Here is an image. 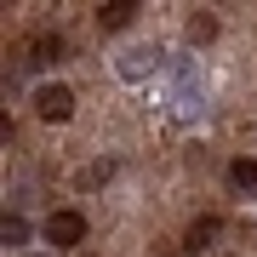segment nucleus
I'll use <instances>...</instances> for the list:
<instances>
[{
  "label": "nucleus",
  "instance_id": "obj_1",
  "mask_svg": "<svg viewBox=\"0 0 257 257\" xmlns=\"http://www.w3.org/2000/svg\"><path fill=\"white\" fill-rule=\"evenodd\" d=\"M46 240H52V246H80V240H86V217H80V211H52V217H46Z\"/></svg>",
  "mask_w": 257,
  "mask_h": 257
},
{
  "label": "nucleus",
  "instance_id": "obj_2",
  "mask_svg": "<svg viewBox=\"0 0 257 257\" xmlns=\"http://www.w3.org/2000/svg\"><path fill=\"white\" fill-rule=\"evenodd\" d=\"M35 114L40 120H69L74 114V92L69 86H40L35 92Z\"/></svg>",
  "mask_w": 257,
  "mask_h": 257
},
{
  "label": "nucleus",
  "instance_id": "obj_3",
  "mask_svg": "<svg viewBox=\"0 0 257 257\" xmlns=\"http://www.w3.org/2000/svg\"><path fill=\"white\" fill-rule=\"evenodd\" d=\"M138 12H143L138 0H103V6H97V23H103V29H126Z\"/></svg>",
  "mask_w": 257,
  "mask_h": 257
},
{
  "label": "nucleus",
  "instance_id": "obj_4",
  "mask_svg": "<svg viewBox=\"0 0 257 257\" xmlns=\"http://www.w3.org/2000/svg\"><path fill=\"white\" fill-rule=\"evenodd\" d=\"M155 46H138V52H126V57H120V74H126V80H143V74L149 69H155Z\"/></svg>",
  "mask_w": 257,
  "mask_h": 257
},
{
  "label": "nucleus",
  "instance_id": "obj_5",
  "mask_svg": "<svg viewBox=\"0 0 257 257\" xmlns=\"http://www.w3.org/2000/svg\"><path fill=\"white\" fill-rule=\"evenodd\" d=\"M211 240H217V217H200V223H189V234H183V246H189V251H206Z\"/></svg>",
  "mask_w": 257,
  "mask_h": 257
},
{
  "label": "nucleus",
  "instance_id": "obj_6",
  "mask_svg": "<svg viewBox=\"0 0 257 257\" xmlns=\"http://www.w3.org/2000/svg\"><path fill=\"white\" fill-rule=\"evenodd\" d=\"M63 52H69L63 35H40L35 40V63H63Z\"/></svg>",
  "mask_w": 257,
  "mask_h": 257
},
{
  "label": "nucleus",
  "instance_id": "obj_7",
  "mask_svg": "<svg viewBox=\"0 0 257 257\" xmlns=\"http://www.w3.org/2000/svg\"><path fill=\"white\" fill-rule=\"evenodd\" d=\"M0 240H6V246H23V240H29V223L6 211V217H0Z\"/></svg>",
  "mask_w": 257,
  "mask_h": 257
},
{
  "label": "nucleus",
  "instance_id": "obj_8",
  "mask_svg": "<svg viewBox=\"0 0 257 257\" xmlns=\"http://www.w3.org/2000/svg\"><path fill=\"white\" fill-rule=\"evenodd\" d=\"M229 183L234 189H257V160H234L229 166Z\"/></svg>",
  "mask_w": 257,
  "mask_h": 257
}]
</instances>
